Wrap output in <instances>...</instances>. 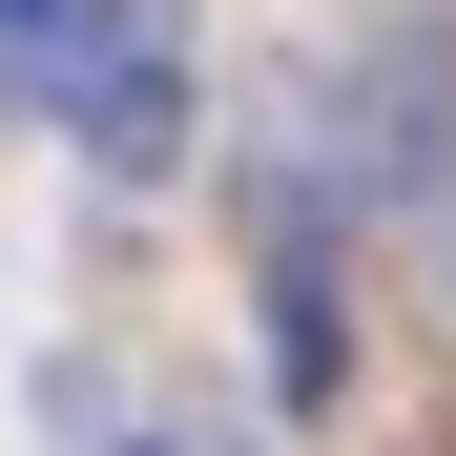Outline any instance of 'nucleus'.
Instances as JSON below:
<instances>
[{"instance_id":"20e7f679","label":"nucleus","mask_w":456,"mask_h":456,"mask_svg":"<svg viewBox=\"0 0 456 456\" xmlns=\"http://www.w3.org/2000/svg\"><path fill=\"white\" fill-rule=\"evenodd\" d=\"M145 456H228V436H145Z\"/></svg>"},{"instance_id":"7ed1b4c3","label":"nucleus","mask_w":456,"mask_h":456,"mask_svg":"<svg viewBox=\"0 0 456 456\" xmlns=\"http://www.w3.org/2000/svg\"><path fill=\"white\" fill-rule=\"evenodd\" d=\"M104 0H0V62H21V84H62V42H84Z\"/></svg>"},{"instance_id":"f03ea898","label":"nucleus","mask_w":456,"mask_h":456,"mask_svg":"<svg viewBox=\"0 0 456 456\" xmlns=\"http://www.w3.org/2000/svg\"><path fill=\"white\" fill-rule=\"evenodd\" d=\"M270 373L290 395H353V290L312 249V187H270Z\"/></svg>"},{"instance_id":"f257e3e1","label":"nucleus","mask_w":456,"mask_h":456,"mask_svg":"<svg viewBox=\"0 0 456 456\" xmlns=\"http://www.w3.org/2000/svg\"><path fill=\"white\" fill-rule=\"evenodd\" d=\"M42 104H62V145H84L104 187H167V167H187V42H167V0H104Z\"/></svg>"}]
</instances>
